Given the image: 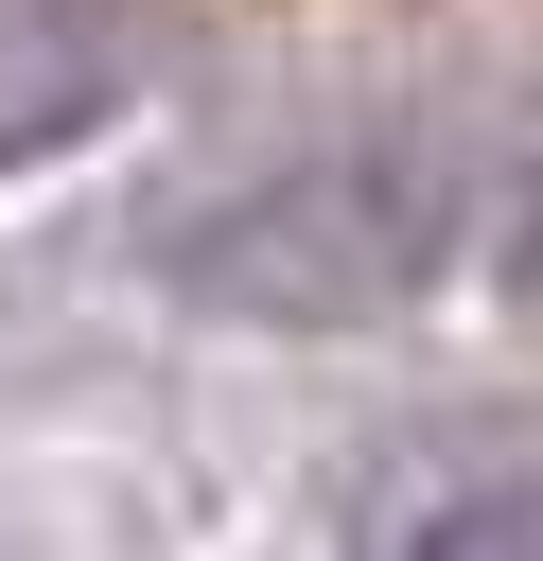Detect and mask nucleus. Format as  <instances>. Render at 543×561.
Masks as SVG:
<instances>
[{
	"instance_id": "f257e3e1",
	"label": "nucleus",
	"mask_w": 543,
	"mask_h": 561,
	"mask_svg": "<svg viewBox=\"0 0 543 561\" xmlns=\"http://www.w3.org/2000/svg\"><path fill=\"white\" fill-rule=\"evenodd\" d=\"M438 263H455V175H438L420 140H315V158H263L245 193H210V210L158 228V280H175V298L280 316V333L403 316Z\"/></svg>"
},
{
	"instance_id": "f03ea898",
	"label": "nucleus",
	"mask_w": 543,
	"mask_h": 561,
	"mask_svg": "<svg viewBox=\"0 0 543 561\" xmlns=\"http://www.w3.org/2000/svg\"><path fill=\"white\" fill-rule=\"evenodd\" d=\"M123 88H140V35H123L105 0H0V158L88 140Z\"/></svg>"
},
{
	"instance_id": "7ed1b4c3",
	"label": "nucleus",
	"mask_w": 543,
	"mask_h": 561,
	"mask_svg": "<svg viewBox=\"0 0 543 561\" xmlns=\"http://www.w3.org/2000/svg\"><path fill=\"white\" fill-rule=\"evenodd\" d=\"M403 543H543V491H420V508H385Z\"/></svg>"
},
{
	"instance_id": "20e7f679",
	"label": "nucleus",
	"mask_w": 543,
	"mask_h": 561,
	"mask_svg": "<svg viewBox=\"0 0 543 561\" xmlns=\"http://www.w3.org/2000/svg\"><path fill=\"white\" fill-rule=\"evenodd\" d=\"M508 263H525V298H543V210H525V245H508Z\"/></svg>"
}]
</instances>
